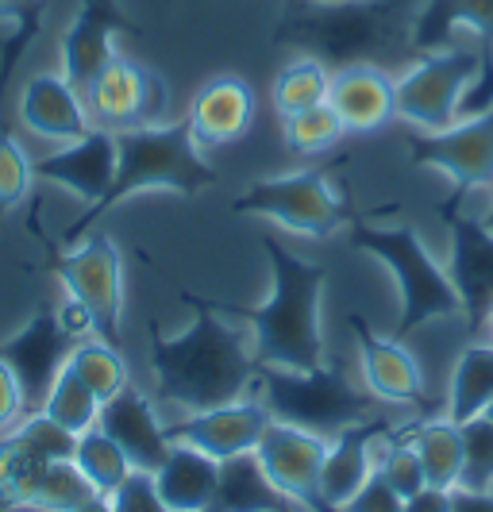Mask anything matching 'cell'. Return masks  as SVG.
I'll list each match as a JSON object with an SVG mask.
<instances>
[{"mask_svg":"<svg viewBox=\"0 0 493 512\" xmlns=\"http://www.w3.org/2000/svg\"><path fill=\"white\" fill-rule=\"evenodd\" d=\"M182 301L193 308V324L178 335H166L151 324V339H147L158 401L178 405L185 412H201L247 397L262 370L255 359V343L220 320L216 301L185 289Z\"/></svg>","mask_w":493,"mask_h":512,"instance_id":"cell-1","label":"cell"},{"mask_svg":"<svg viewBox=\"0 0 493 512\" xmlns=\"http://www.w3.org/2000/svg\"><path fill=\"white\" fill-rule=\"evenodd\" d=\"M262 255L270 262V278H274L270 297L251 308L228 305V301H216V308L251 324V343H255L259 366H274V370L324 366L328 351H324L320 308H324L328 270L320 262L293 255L274 235H262Z\"/></svg>","mask_w":493,"mask_h":512,"instance_id":"cell-2","label":"cell"},{"mask_svg":"<svg viewBox=\"0 0 493 512\" xmlns=\"http://www.w3.org/2000/svg\"><path fill=\"white\" fill-rule=\"evenodd\" d=\"M420 0H347L339 8H309L282 0L270 43L320 58L324 66L374 62L386 66L401 51H413V16Z\"/></svg>","mask_w":493,"mask_h":512,"instance_id":"cell-3","label":"cell"},{"mask_svg":"<svg viewBox=\"0 0 493 512\" xmlns=\"http://www.w3.org/2000/svg\"><path fill=\"white\" fill-rule=\"evenodd\" d=\"M220 178L216 166L208 162L193 131L185 120H166V124H151V128H128L116 131V178L108 185L97 205H89L70 228L62 231L66 243H78L85 231L101 220L104 212L128 201L135 193H155V189H170V193H201L212 181Z\"/></svg>","mask_w":493,"mask_h":512,"instance_id":"cell-4","label":"cell"},{"mask_svg":"<svg viewBox=\"0 0 493 512\" xmlns=\"http://www.w3.org/2000/svg\"><path fill=\"white\" fill-rule=\"evenodd\" d=\"M351 243L374 255L386 270H390L397 297H401V312L393 324V339H409L413 332H420L424 324L436 320H451L463 316V301L451 285L447 266L436 262V255L428 251V243L420 239V231L405 220L393 224H374V220H355L351 224Z\"/></svg>","mask_w":493,"mask_h":512,"instance_id":"cell-5","label":"cell"},{"mask_svg":"<svg viewBox=\"0 0 493 512\" xmlns=\"http://www.w3.org/2000/svg\"><path fill=\"white\" fill-rule=\"evenodd\" d=\"M255 397L270 409L274 420H286L320 436H336L351 424L386 416L378 409L382 401L370 389H359L351 382V374L339 362H324L316 370L262 366L255 378Z\"/></svg>","mask_w":493,"mask_h":512,"instance_id":"cell-6","label":"cell"},{"mask_svg":"<svg viewBox=\"0 0 493 512\" xmlns=\"http://www.w3.org/2000/svg\"><path fill=\"white\" fill-rule=\"evenodd\" d=\"M239 216H262L305 239H332L351 224V205L332 181V166H301L243 185L232 197Z\"/></svg>","mask_w":493,"mask_h":512,"instance_id":"cell-7","label":"cell"},{"mask_svg":"<svg viewBox=\"0 0 493 512\" xmlns=\"http://www.w3.org/2000/svg\"><path fill=\"white\" fill-rule=\"evenodd\" d=\"M482 43L478 47H443V51L416 54V62L397 77V120L420 131H443L459 124V101L470 77L478 74Z\"/></svg>","mask_w":493,"mask_h":512,"instance_id":"cell-8","label":"cell"},{"mask_svg":"<svg viewBox=\"0 0 493 512\" xmlns=\"http://www.w3.org/2000/svg\"><path fill=\"white\" fill-rule=\"evenodd\" d=\"M409 162L416 170L447 174L451 193L440 212L459 208L474 189H493V108L443 131H420L409 139Z\"/></svg>","mask_w":493,"mask_h":512,"instance_id":"cell-9","label":"cell"},{"mask_svg":"<svg viewBox=\"0 0 493 512\" xmlns=\"http://www.w3.org/2000/svg\"><path fill=\"white\" fill-rule=\"evenodd\" d=\"M54 274L70 301L93 316V332L120 347L124 324V258L108 231H93L70 255L54 258Z\"/></svg>","mask_w":493,"mask_h":512,"instance_id":"cell-10","label":"cell"},{"mask_svg":"<svg viewBox=\"0 0 493 512\" xmlns=\"http://www.w3.org/2000/svg\"><path fill=\"white\" fill-rule=\"evenodd\" d=\"M81 97H85L93 124L108 131L151 128V124H166V116H170L166 77L135 58H124V54H116L101 74L89 81V89Z\"/></svg>","mask_w":493,"mask_h":512,"instance_id":"cell-11","label":"cell"},{"mask_svg":"<svg viewBox=\"0 0 493 512\" xmlns=\"http://www.w3.org/2000/svg\"><path fill=\"white\" fill-rule=\"evenodd\" d=\"M324 455H328V436L286 424V420H270V428L262 432L255 447V459L262 474L274 482V489L289 497V505H301L309 512H332L320 497Z\"/></svg>","mask_w":493,"mask_h":512,"instance_id":"cell-12","label":"cell"},{"mask_svg":"<svg viewBox=\"0 0 493 512\" xmlns=\"http://www.w3.org/2000/svg\"><path fill=\"white\" fill-rule=\"evenodd\" d=\"M74 335L62 328L58 312L43 308L27 320L16 335H8L0 343V359L8 362V370L16 374L20 393H24V416L27 412H39L51 385L58 382V374L66 370V359L74 351Z\"/></svg>","mask_w":493,"mask_h":512,"instance_id":"cell-13","label":"cell"},{"mask_svg":"<svg viewBox=\"0 0 493 512\" xmlns=\"http://www.w3.org/2000/svg\"><path fill=\"white\" fill-rule=\"evenodd\" d=\"M270 409L262 405L259 397H239L228 405H212L201 412H185V420L166 424V432L174 443L197 447L201 455L216 462H228L235 455H255L262 432L270 428Z\"/></svg>","mask_w":493,"mask_h":512,"instance_id":"cell-14","label":"cell"},{"mask_svg":"<svg viewBox=\"0 0 493 512\" xmlns=\"http://www.w3.org/2000/svg\"><path fill=\"white\" fill-rule=\"evenodd\" d=\"M451 235L447 251V274L463 301V320L470 332H482V320L493 305V231L482 224V216H470L459 208L440 212Z\"/></svg>","mask_w":493,"mask_h":512,"instance_id":"cell-15","label":"cell"},{"mask_svg":"<svg viewBox=\"0 0 493 512\" xmlns=\"http://www.w3.org/2000/svg\"><path fill=\"white\" fill-rule=\"evenodd\" d=\"M351 332H355V351H359V370L363 385L382 401L397 409L428 412V393H424V370L416 355L393 335H378L359 312H351Z\"/></svg>","mask_w":493,"mask_h":512,"instance_id":"cell-16","label":"cell"},{"mask_svg":"<svg viewBox=\"0 0 493 512\" xmlns=\"http://www.w3.org/2000/svg\"><path fill=\"white\" fill-rule=\"evenodd\" d=\"M128 12L116 0H81L78 16L62 35V77L85 93L89 81L116 58V35H131Z\"/></svg>","mask_w":493,"mask_h":512,"instance_id":"cell-17","label":"cell"},{"mask_svg":"<svg viewBox=\"0 0 493 512\" xmlns=\"http://www.w3.org/2000/svg\"><path fill=\"white\" fill-rule=\"evenodd\" d=\"M255 116H259V97L251 81H243L239 74H216L193 93L185 124L201 151H216L239 143L251 131Z\"/></svg>","mask_w":493,"mask_h":512,"instance_id":"cell-18","label":"cell"},{"mask_svg":"<svg viewBox=\"0 0 493 512\" xmlns=\"http://www.w3.org/2000/svg\"><path fill=\"white\" fill-rule=\"evenodd\" d=\"M31 166H35V178L70 189L85 205H97L116 178V131L93 124L81 139L35 158Z\"/></svg>","mask_w":493,"mask_h":512,"instance_id":"cell-19","label":"cell"},{"mask_svg":"<svg viewBox=\"0 0 493 512\" xmlns=\"http://www.w3.org/2000/svg\"><path fill=\"white\" fill-rule=\"evenodd\" d=\"M97 424H101L104 436L116 439V447L128 455L131 470L155 474L158 466H162V459L170 455V447H174L166 424L158 420L155 401H151L143 389H135L131 382L124 385L116 397L104 401Z\"/></svg>","mask_w":493,"mask_h":512,"instance_id":"cell-20","label":"cell"},{"mask_svg":"<svg viewBox=\"0 0 493 512\" xmlns=\"http://www.w3.org/2000/svg\"><path fill=\"white\" fill-rule=\"evenodd\" d=\"M390 428H397L393 416H374L363 424H351L328 439V455H324V470H320V497L332 512H339L374 474V451L378 439Z\"/></svg>","mask_w":493,"mask_h":512,"instance_id":"cell-21","label":"cell"},{"mask_svg":"<svg viewBox=\"0 0 493 512\" xmlns=\"http://www.w3.org/2000/svg\"><path fill=\"white\" fill-rule=\"evenodd\" d=\"M328 104L339 112L347 131H382L390 120H397V77L386 74V66L355 62L339 66L332 74Z\"/></svg>","mask_w":493,"mask_h":512,"instance_id":"cell-22","label":"cell"},{"mask_svg":"<svg viewBox=\"0 0 493 512\" xmlns=\"http://www.w3.org/2000/svg\"><path fill=\"white\" fill-rule=\"evenodd\" d=\"M20 120L51 143H74L93 128L85 97L62 74H35L20 93Z\"/></svg>","mask_w":493,"mask_h":512,"instance_id":"cell-23","label":"cell"},{"mask_svg":"<svg viewBox=\"0 0 493 512\" xmlns=\"http://www.w3.org/2000/svg\"><path fill=\"white\" fill-rule=\"evenodd\" d=\"M455 35L493 43V0H420L413 16V54L443 51Z\"/></svg>","mask_w":493,"mask_h":512,"instance_id":"cell-24","label":"cell"},{"mask_svg":"<svg viewBox=\"0 0 493 512\" xmlns=\"http://www.w3.org/2000/svg\"><path fill=\"white\" fill-rule=\"evenodd\" d=\"M216 482H220V462L185 443H174L155 470L158 497L170 512H208Z\"/></svg>","mask_w":493,"mask_h":512,"instance_id":"cell-25","label":"cell"},{"mask_svg":"<svg viewBox=\"0 0 493 512\" xmlns=\"http://www.w3.org/2000/svg\"><path fill=\"white\" fill-rule=\"evenodd\" d=\"M208 512H289V497L274 489L255 455H235L220 462V482Z\"/></svg>","mask_w":493,"mask_h":512,"instance_id":"cell-26","label":"cell"},{"mask_svg":"<svg viewBox=\"0 0 493 512\" xmlns=\"http://www.w3.org/2000/svg\"><path fill=\"white\" fill-rule=\"evenodd\" d=\"M405 436L413 443L416 459L424 466V478L428 486L455 489L463 478V428L455 420H436V416H424L405 424Z\"/></svg>","mask_w":493,"mask_h":512,"instance_id":"cell-27","label":"cell"},{"mask_svg":"<svg viewBox=\"0 0 493 512\" xmlns=\"http://www.w3.org/2000/svg\"><path fill=\"white\" fill-rule=\"evenodd\" d=\"M493 401V343H470L459 351L447 382V420L467 424L486 416Z\"/></svg>","mask_w":493,"mask_h":512,"instance_id":"cell-28","label":"cell"},{"mask_svg":"<svg viewBox=\"0 0 493 512\" xmlns=\"http://www.w3.org/2000/svg\"><path fill=\"white\" fill-rule=\"evenodd\" d=\"M328 89H332V70L312 54H297L274 74L270 101H274V112L286 120V116H297L312 104H324Z\"/></svg>","mask_w":493,"mask_h":512,"instance_id":"cell-29","label":"cell"},{"mask_svg":"<svg viewBox=\"0 0 493 512\" xmlns=\"http://www.w3.org/2000/svg\"><path fill=\"white\" fill-rule=\"evenodd\" d=\"M66 370H70L101 405L128 385V362L120 355V347L101 339V335L78 339L74 351H70V359H66Z\"/></svg>","mask_w":493,"mask_h":512,"instance_id":"cell-30","label":"cell"},{"mask_svg":"<svg viewBox=\"0 0 493 512\" xmlns=\"http://www.w3.org/2000/svg\"><path fill=\"white\" fill-rule=\"evenodd\" d=\"M47 0H0V24L8 27L4 43H0V101L12 85V74L16 66L24 62L27 47L43 35V24H47Z\"/></svg>","mask_w":493,"mask_h":512,"instance_id":"cell-31","label":"cell"},{"mask_svg":"<svg viewBox=\"0 0 493 512\" xmlns=\"http://www.w3.org/2000/svg\"><path fill=\"white\" fill-rule=\"evenodd\" d=\"M97 489L85 482L74 459H58V462H43L35 482H31V493H27V509L35 512H74L81 509L85 501H93Z\"/></svg>","mask_w":493,"mask_h":512,"instance_id":"cell-32","label":"cell"},{"mask_svg":"<svg viewBox=\"0 0 493 512\" xmlns=\"http://www.w3.org/2000/svg\"><path fill=\"white\" fill-rule=\"evenodd\" d=\"M74 466L85 474V482L97 489L101 497H112L116 486L131 474L128 455L116 447V439L104 436L101 424H93L89 432L78 436V447H74Z\"/></svg>","mask_w":493,"mask_h":512,"instance_id":"cell-33","label":"cell"},{"mask_svg":"<svg viewBox=\"0 0 493 512\" xmlns=\"http://www.w3.org/2000/svg\"><path fill=\"white\" fill-rule=\"evenodd\" d=\"M347 135L343 120L332 104H312L297 116L282 120V139L297 158H316V154H328L332 147H339V139Z\"/></svg>","mask_w":493,"mask_h":512,"instance_id":"cell-34","label":"cell"},{"mask_svg":"<svg viewBox=\"0 0 493 512\" xmlns=\"http://www.w3.org/2000/svg\"><path fill=\"white\" fill-rule=\"evenodd\" d=\"M374 470H378V474H382V478H386L401 497H413L416 489L428 486L424 466H420L413 443H409V436H405V424H397V428H390L386 436L378 439Z\"/></svg>","mask_w":493,"mask_h":512,"instance_id":"cell-35","label":"cell"},{"mask_svg":"<svg viewBox=\"0 0 493 512\" xmlns=\"http://www.w3.org/2000/svg\"><path fill=\"white\" fill-rule=\"evenodd\" d=\"M39 412H47L54 424H62L66 432L81 436V432H89V428L97 424V416H101V401H97V397H93V393H89V389H85L70 370H62Z\"/></svg>","mask_w":493,"mask_h":512,"instance_id":"cell-36","label":"cell"},{"mask_svg":"<svg viewBox=\"0 0 493 512\" xmlns=\"http://www.w3.org/2000/svg\"><path fill=\"white\" fill-rule=\"evenodd\" d=\"M24 447L27 455H35L39 462H58V459H74V447H78V436L66 432L62 424H54L47 412H27L20 416V428L8 432Z\"/></svg>","mask_w":493,"mask_h":512,"instance_id":"cell-37","label":"cell"},{"mask_svg":"<svg viewBox=\"0 0 493 512\" xmlns=\"http://www.w3.org/2000/svg\"><path fill=\"white\" fill-rule=\"evenodd\" d=\"M43 462L27 455L24 447L12 436L0 439V512L8 509H27V493L39 474Z\"/></svg>","mask_w":493,"mask_h":512,"instance_id":"cell-38","label":"cell"},{"mask_svg":"<svg viewBox=\"0 0 493 512\" xmlns=\"http://www.w3.org/2000/svg\"><path fill=\"white\" fill-rule=\"evenodd\" d=\"M463 428V489H493V420L474 416Z\"/></svg>","mask_w":493,"mask_h":512,"instance_id":"cell-39","label":"cell"},{"mask_svg":"<svg viewBox=\"0 0 493 512\" xmlns=\"http://www.w3.org/2000/svg\"><path fill=\"white\" fill-rule=\"evenodd\" d=\"M31 181H35V166L20 147V139L8 128H0V216L24 201Z\"/></svg>","mask_w":493,"mask_h":512,"instance_id":"cell-40","label":"cell"},{"mask_svg":"<svg viewBox=\"0 0 493 512\" xmlns=\"http://www.w3.org/2000/svg\"><path fill=\"white\" fill-rule=\"evenodd\" d=\"M108 505H112V512H170L166 501L158 497L155 474H147V470H131L116 486V493L108 497Z\"/></svg>","mask_w":493,"mask_h":512,"instance_id":"cell-41","label":"cell"},{"mask_svg":"<svg viewBox=\"0 0 493 512\" xmlns=\"http://www.w3.org/2000/svg\"><path fill=\"white\" fill-rule=\"evenodd\" d=\"M339 512H405V497H401V493L374 470V474L363 482V489H359Z\"/></svg>","mask_w":493,"mask_h":512,"instance_id":"cell-42","label":"cell"},{"mask_svg":"<svg viewBox=\"0 0 493 512\" xmlns=\"http://www.w3.org/2000/svg\"><path fill=\"white\" fill-rule=\"evenodd\" d=\"M20 416H24V393H20L16 374L8 370V362L0 359V432H8Z\"/></svg>","mask_w":493,"mask_h":512,"instance_id":"cell-43","label":"cell"},{"mask_svg":"<svg viewBox=\"0 0 493 512\" xmlns=\"http://www.w3.org/2000/svg\"><path fill=\"white\" fill-rule=\"evenodd\" d=\"M455 509V489L424 486L413 497H405V512H451Z\"/></svg>","mask_w":493,"mask_h":512,"instance_id":"cell-44","label":"cell"},{"mask_svg":"<svg viewBox=\"0 0 493 512\" xmlns=\"http://www.w3.org/2000/svg\"><path fill=\"white\" fill-rule=\"evenodd\" d=\"M451 512H493V489L455 486V509Z\"/></svg>","mask_w":493,"mask_h":512,"instance_id":"cell-45","label":"cell"},{"mask_svg":"<svg viewBox=\"0 0 493 512\" xmlns=\"http://www.w3.org/2000/svg\"><path fill=\"white\" fill-rule=\"evenodd\" d=\"M74 512H112V505H108V497H101V493H97L93 501H85V505H81V509H74Z\"/></svg>","mask_w":493,"mask_h":512,"instance_id":"cell-46","label":"cell"},{"mask_svg":"<svg viewBox=\"0 0 493 512\" xmlns=\"http://www.w3.org/2000/svg\"><path fill=\"white\" fill-rule=\"evenodd\" d=\"M301 4H309V8H339V4H347V0H301Z\"/></svg>","mask_w":493,"mask_h":512,"instance_id":"cell-47","label":"cell"},{"mask_svg":"<svg viewBox=\"0 0 493 512\" xmlns=\"http://www.w3.org/2000/svg\"><path fill=\"white\" fill-rule=\"evenodd\" d=\"M482 335H490V343H493V305H490V312H486V320H482Z\"/></svg>","mask_w":493,"mask_h":512,"instance_id":"cell-48","label":"cell"},{"mask_svg":"<svg viewBox=\"0 0 493 512\" xmlns=\"http://www.w3.org/2000/svg\"><path fill=\"white\" fill-rule=\"evenodd\" d=\"M482 224H486V228H490V231H493V205H490V208H486V212H482Z\"/></svg>","mask_w":493,"mask_h":512,"instance_id":"cell-49","label":"cell"},{"mask_svg":"<svg viewBox=\"0 0 493 512\" xmlns=\"http://www.w3.org/2000/svg\"><path fill=\"white\" fill-rule=\"evenodd\" d=\"M486 416H490V420H493V401H490V409H486Z\"/></svg>","mask_w":493,"mask_h":512,"instance_id":"cell-50","label":"cell"}]
</instances>
